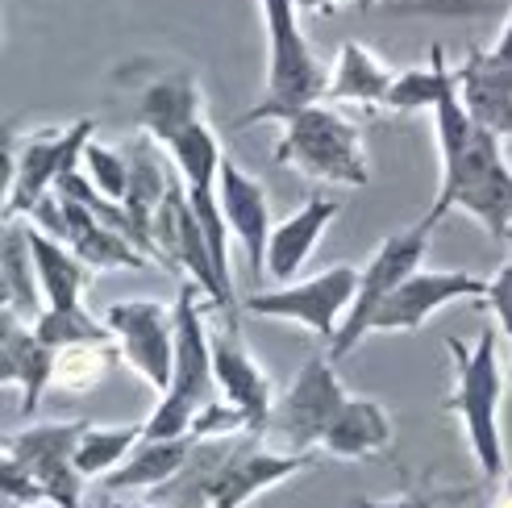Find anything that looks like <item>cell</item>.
Listing matches in <instances>:
<instances>
[{
  "label": "cell",
  "instance_id": "9c48e42d",
  "mask_svg": "<svg viewBox=\"0 0 512 508\" xmlns=\"http://www.w3.org/2000/svg\"><path fill=\"white\" fill-rule=\"evenodd\" d=\"M105 325L121 346V359L159 396L175 379V309L163 300H117L105 309Z\"/></svg>",
  "mask_w": 512,
  "mask_h": 508
},
{
  "label": "cell",
  "instance_id": "1f68e13d",
  "mask_svg": "<svg viewBox=\"0 0 512 508\" xmlns=\"http://www.w3.org/2000/svg\"><path fill=\"white\" fill-rule=\"evenodd\" d=\"M0 492H5V500H17V504H25V508L50 504V500H46V488H42L25 467H17L13 459H5V467H0Z\"/></svg>",
  "mask_w": 512,
  "mask_h": 508
},
{
  "label": "cell",
  "instance_id": "3957f363",
  "mask_svg": "<svg viewBox=\"0 0 512 508\" xmlns=\"http://www.w3.org/2000/svg\"><path fill=\"white\" fill-rule=\"evenodd\" d=\"M446 350L454 359V392L446 400V409L463 421L475 467L488 479H500L504 475V442H500L504 371H500V354H496V334L483 329L475 346L450 338Z\"/></svg>",
  "mask_w": 512,
  "mask_h": 508
},
{
  "label": "cell",
  "instance_id": "cb8c5ba5",
  "mask_svg": "<svg viewBox=\"0 0 512 508\" xmlns=\"http://www.w3.org/2000/svg\"><path fill=\"white\" fill-rule=\"evenodd\" d=\"M192 459V442L188 438H171V442H150L142 438L134 446V454L125 459L109 479L105 488L109 492H134V488H159V484H171L175 475H184Z\"/></svg>",
  "mask_w": 512,
  "mask_h": 508
},
{
  "label": "cell",
  "instance_id": "60d3db41",
  "mask_svg": "<svg viewBox=\"0 0 512 508\" xmlns=\"http://www.w3.org/2000/svg\"><path fill=\"white\" fill-rule=\"evenodd\" d=\"M109 508H125V504H109Z\"/></svg>",
  "mask_w": 512,
  "mask_h": 508
},
{
  "label": "cell",
  "instance_id": "6da1fadb",
  "mask_svg": "<svg viewBox=\"0 0 512 508\" xmlns=\"http://www.w3.org/2000/svg\"><path fill=\"white\" fill-rule=\"evenodd\" d=\"M263 21H267V88L254 100V109L238 117V130L259 121H279L296 117L300 109L325 100L329 75L321 59L313 55L309 38L300 30V5L296 0H259Z\"/></svg>",
  "mask_w": 512,
  "mask_h": 508
},
{
  "label": "cell",
  "instance_id": "74e56055",
  "mask_svg": "<svg viewBox=\"0 0 512 508\" xmlns=\"http://www.w3.org/2000/svg\"><path fill=\"white\" fill-rule=\"evenodd\" d=\"M375 5H379V0H358V9H363V13H371Z\"/></svg>",
  "mask_w": 512,
  "mask_h": 508
},
{
  "label": "cell",
  "instance_id": "ab89813d",
  "mask_svg": "<svg viewBox=\"0 0 512 508\" xmlns=\"http://www.w3.org/2000/svg\"><path fill=\"white\" fill-rule=\"evenodd\" d=\"M125 508H155V504H125Z\"/></svg>",
  "mask_w": 512,
  "mask_h": 508
},
{
  "label": "cell",
  "instance_id": "d6986e66",
  "mask_svg": "<svg viewBox=\"0 0 512 508\" xmlns=\"http://www.w3.org/2000/svg\"><path fill=\"white\" fill-rule=\"evenodd\" d=\"M59 200H63V217H67L63 242L80 254L92 271H117V267H146V263H155L146 250H138L121 230H113V225L100 221L88 205H80V200H67V196H59Z\"/></svg>",
  "mask_w": 512,
  "mask_h": 508
},
{
  "label": "cell",
  "instance_id": "d590c367",
  "mask_svg": "<svg viewBox=\"0 0 512 508\" xmlns=\"http://www.w3.org/2000/svg\"><path fill=\"white\" fill-rule=\"evenodd\" d=\"M296 5H300V9H309V13H334L342 0H296Z\"/></svg>",
  "mask_w": 512,
  "mask_h": 508
},
{
  "label": "cell",
  "instance_id": "b9f144b4",
  "mask_svg": "<svg viewBox=\"0 0 512 508\" xmlns=\"http://www.w3.org/2000/svg\"><path fill=\"white\" fill-rule=\"evenodd\" d=\"M508 242H512V230H508Z\"/></svg>",
  "mask_w": 512,
  "mask_h": 508
},
{
  "label": "cell",
  "instance_id": "9a60e30c",
  "mask_svg": "<svg viewBox=\"0 0 512 508\" xmlns=\"http://www.w3.org/2000/svg\"><path fill=\"white\" fill-rule=\"evenodd\" d=\"M55 363H59V350L46 346L34 325L0 309V384L5 388H21V417H34L42 396L55 384Z\"/></svg>",
  "mask_w": 512,
  "mask_h": 508
},
{
  "label": "cell",
  "instance_id": "e575fe53",
  "mask_svg": "<svg viewBox=\"0 0 512 508\" xmlns=\"http://www.w3.org/2000/svg\"><path fill=\"white\" fill-rule=\"evenodd\" d=\"M496 55L504 59V63H512V13H508V21H504V30H500V38H496Z\"/></svg>",
  "mask_w": 512,
  "mask_h": 508
},
{
  "label": "cell",
  "instance_id": "d6a6232c",
  "mask_svg": "<svg viewBox=\"0 0 512 508\" xmlns=\"http://www.w3.org/2000/svg\"><path fill=\"white\" fill-rule=\"evenodd\" d=\"M463 492H433V488H408L396 500H371V496H350V508H442L446 500H458Z\"/></svg>",
  "mask_w": 512,
  "mask_h": 508
},
{
  "label": "cell",
  "instance_id": "d4e9b609",
  "mask_svg": "<svg viewBox=\"0 0 512 508\" xmlns=\"http://www.w3.org/2000/svg\"><path fill=\"white\" fill-rule=\"evenodd\" d=\"M450 80H454V71L446 63V50L433 46L425 67L396 71L392 92H388V100H383V109H392V113H425L429 109L433 113V109H438V100H442V92L450 88Z\"/></svg>",
  "mask_w": 512,
  "mask_h": 508
},
{
  "label": "cell",
  "instance_id": "52a82bcc",
  "mask_svg": "<svg viewBox=\"0 0 512 508\" xmlns=\"http://www.w3.org/2000/svg\"><path fill=\"white\" fill-rule=\"evenodd\" d=\"M429 234H433V221L421 217L417 225H408V230L383 238L379 250L371 254V263L363 267V279H358V296L350 304V313L338 329V338L329 342V359H346V354L371 334V321L375 313L383 309V300H388L408 275L421 271L425 263V250H429Z\"/></svg>",
  "mask_w": 512,
  "mask_h": 508
},
{
  "label": "cell",
  "instance_id": "603a6c76",
  "mask_svg": "<svg viewBox=\"0 0 512 508\" xmlns=\"http://www.w3.org/2000/svg\"><path fill=\"white\" fill-rule=\"evenodd\" d=\"M30 246H34V263H38V284L46 296V309H80V296L88 288V263L75 254L67 242L42 234L30 221Z\"/></svg>",
  "mask_w": 512,
  "mask_h": 508
},
{
  "label": "cell",
  "instance_id": "7402d4cb",
  "mask_svg": "<svg viewBox=\"0 0 512 508\" xmlns=\"http://www.w3.org/2000/svg\"><path fill=\"white\" fill-rule=\"evenodd\" d=\"M396 75L383 67L363 42H342L334 71H329L325 100L329 105H363V109H383V100L392 92Z\"/></svg>",
  "mask_w": 512,
  "mask_h": 508
},
{
  "label": "cell",
  "instance_id": "277c9868",
  "mask_svg": "<svg viewBox=\"0 0 512 508\" xmlns=\"http://www.w3.org/2000/svg\"><path fill=\"white\" fill-rule=\"evenodd\" d=\"M275 163L296 167L300 175L325 180V184H346V188L371 184L363 134L329 100H317V105L300 109L296 117L284 121V134L275 142Z\"/></svg>",
  "mask_w": 512,
  "mask_h": 508
},
{
  "label": "cell",
  "instance_id": "8fae6325",
  "mask_svg": "<svg viewBox=\"0 0 512 508\" xmlns=\"http://www.w3.org/2000/svg\"><path fill=\"white\" fill-rule=\"evenodd\" d=\"M317 454H292V450H275V446H246V450H225L221 467L209 475L200 500L204 508H246L254 496H263L279 488L284 479L296 471L313 467Z\"/></svg>",
  "mask_w": 512,
  "mask_h": 508
},
{
  "label": "cell",
  "instance_id": "ffe728a7",
  "mask_svg": "<svg viewBox=\"0 0 512 508\" xmlns=\"http://www.w3.org/2000/svg\"><path fill=\"white\" fill-rule=\"evenodd\" d=\"M0 309H9L34 325L46 309V296L38 284V263L30 246V221H5V242H0Z\"/></svg>",
  "mask_w": 512,
  "mask_h": 508
},
{
  "label": "cell",
  "instance_id": "44dd1931",
  "mask_svg": "<svg viewBox=\"0 0 512 508\" xmlns=\"http://www.w3.org/2000/svg\"><path fill=\"white\" fill-rule=\"evenodd\" d=\"M392 438H396V429H392L388 409L371 396H350L342 404V413L334 417V425H329L321 450L329 459H371V454L388 450Z\"/></svg>",
  "mask_w": 512,
  "mask_h": 508
},
{
  "label": "cell",
  "instance_id": "e0dca14e",
  "mask_svg": "<svg viewBox=\"0 0 512 508\" xmlns=\"http://www.w3.org/2000/svg\"><path fill=\"white\" fill-rule=\"evenodd\" d=\"M454 75L475 125L500 138H512V63H504L496 50L471 46L467 59L454 67Z\"/></svg>",
  "mask_w": 512,
  "mask_h": 508
},
{
  "label": "cell",
  "instance_id": "f35d334b",
  "mask_svg": "<svg viewBox=\"0 0 512 508\" xmlns=\"http://www.w3.org/2000/svg\"><path fill=\"white\" fill-rule=\"evenodd\" d=\"M5 508H25V504H17V500H5Z\"/></svg>",
  "mask_w": 512,
  "mask_h": 508
},
{
  "label": "cell",
  "instance_id": "4fadbf2b",
  "mask_svg": "<svg viewBox=\"0 0 512 508\" xmlns=\"http://www.w3.org/2000/svg\"><path fill=\"white\" fill-rule=\"evenodd\" d=\"M213 379H217V392L221 400L238 404V409L250 417L254 434L263 438L267 429V417L275 409L271 400V379L267 371L254 363V354L242 338V321H238V309L234 313H221V329H213Z\"/></svg>",
  "mask_w": 512,
  "mask_h": 508
},
{
  "label": "cell",
  "instance_id": "ac0fdd59",
  "mask_svg": "<svg viewBox=\"0 0 512 508\" xmlns=\"http://www.w3.org/2000/svg\"><path fill=\"white\" fill-rule=\"evenodd\" d=\"M338 213H342L338 200L313 192L288 221L275 225V230H271V246H267V275L275 279V284H292V279L304 271V263L313 259L321 234L334 225Z\"/></svg>",
  "mask_w": 512,
  "mask_h": 508
},
{
  "label": "cell",
  "instance_id": "5bb4252c",
  "mask_svg": "<svg viewBox=\"0 0 512 508\" xmlns=\"http://www.w3.org/2000/svg\"><path fill=\"white\" fill-rule=\"evenodd\" d=\"M204 117V96H200V80L196 71L175 67V71H159L138 88L134 96V121L138 130L159 142L163 150Z\"/></svg>",
  "mask_w": 512,
  "mask_h": 508
},
{
  "label": "cell",
  "instance_id": "f546056e",
  "mask_svg": "<svg viewBox=\"0 0 512 508\" xmlns=\"http://www.w3.org/2000/svg\"><path fill=\"white\" fill-rule=\"evenodd\" d=\"M84 175L100 196L125 205V196H130V155H121V150H113L105 142H88L84 146Z\"/></svg>",
  "mask_w": 512,
  "mask_h": 508
},
{
  "label": "cell",
  "instance_id": "484cf974",
  "mask_svg": "<svg viewBox=\"0 0 512 508\" xmlns=\"http://www.w3.org/2000/svg\"><path fill=\"white\" fill-rule=\"evenodd\" d=\"M142 438H146V421H130V425H88L80 446H75V467H80L84 479L113 475L134 454V446Z\"/></svg>",
  "mask_w": 512,
  "mask_h": 508
},
{
  "label": "cell",
  "instance_id": "ba28073f",
  "mask_svg": "<svg viewBox=\"0 0 512 508\" xmlns=\"http://www.w3.org/2000/svg\"><path fill=\"white\" fill-rule=\"evenodd\" d=\"M358 279L363 271L338 263V267H325L309 279H292V284H279V288H263L246 300V309L254 317H271V321H296L304 329H313L317 338L334 342L338 329L350 313V304L358 296Z\"/></svg>",
  "mask_w": 512,
  "mask_h": 508
},
{
  "label": "cell",
  "instance_id": "5b68a950",
  "mask_svg": "<svg viewBox=\"0 0 512 508\" xmlns=\"http://www.w3.org/2000/svg\"><path fill=\"white\" fill-rule=\"evenodd\" d=\"M96 134L92 117H75L71 125H46L21 142L5 134V221L30 217L55 192L59 175L84 167V146Z\"/></svg>",
  "mask_w": 512,
  "mask_h": 508
},
{
  "label": "cell",
  "instance_id": "7c38bea8",
  "mask_svg": "<svg viewBox=\"0 0 512 508\" xmlns=\"http://www.w3.org/2000/svg\"><path fill=\"white\" fill-rule=\"evenodd\" d=\"M488 296V279L471 271H413L404 284L383 300V309L371 321V334H413L438 309L454 300H483Z\"/></svg>",
  "mask_w": 512,
  "mask_h": 508
},
{
  "label": "cell",
  "instance_id": "7a4b0ae2",
  "mask_svg": "<svg viewBox=\"0 0 512 508\" xmlns=\"http://www.w3.org/2000/svg\"><path fill=\"white\" fill-rule=\"evenodd\" d=\"M454 209L475 217L496 242H508V230H512V167L504 159V138L483 130V125H475V134L463 146V155L442 163V188H438V200H433V209L425 217L438 225Z\"/></svg>",
  "mask_w": 512,
  "mask_h": 508
},
{
  "label": "cell",
  "instance_id": "f1b7e54d",
  "mask_svg": "<svg viewBox=\"0 0 512 508\" xmlns=\"http://www.w3.org/2000/svg\"><path fill=\"white\" fill-rule=\"evenodd\" d=\"M34 334L55 350L84 346V342H117L113 329L105 321H96L92 313H84V309H42L34 317Z\"/></svg>",
  "mask_w": 512,
  "mask_h": 508
},
{
  "label": "cell",
  "instance_id": "4dcf8cb0",
  "mask_svg": "<svg viewBox=\"0 0 512 508\" xmlns=\"http://www.w3.org/2000/svg\"><path fill=\"white\" fill-rule=\"evenodd\" d=\"M229 434H250L254 438V425H250V417L238 409V404L209 400L192 417V442H225Z\"/></svg>",
  "mask_w": 512,
  "mask_h": 508
},
{
  "label": "cell",
  "instance_id": "4316f807",
  "mask_svg": "<svg viewBox=\"0 0 512 508\" xmlns=\"http://www.w3.org/2000/svg\"><path fill=\"white\" fill-rule=\"evenodd\" d=\"M117 363H125L117 342H84V346H67V350H59L55 384H50V388H59V392H67V396H84V392H92V388L105 384Z\"/></svg>",
  "mask_w": 512,
  "mask_h": 508
},
{
  "label": "cell",
  "instance_id": "8992f818",
  "mask_svg": "<svg viewBox=\"0 0 512 508\" xmlns=\"http://www.w3.org/2000/svg\"><path fill=\"white\" fill-rule=\"evenodd\" d=\"M346 400H350V392L342 388L334 359H329V354H313V359L296 371L292 388L275 400L267 429H263V442H271L275 450L309 454L313 446L325 442L329 425H334Z\"/></svg>",
  "mask_w": 512,
  "mask_h": 508
},
{
  "label": "cell",
  "instance_id": "8d00e7d4",
  "mask_svg": "<svg viewBox=\"0 0 512 508\" xmlns=\"http://www.w3.org/2000/svg\"><path fill=\"white\" fill-rule=\"evenodd\" d=\"M492 508H512V475L500 484V492H496V500H492Z\"/></svg>",
  "mask_w": 512,
  "mask_h": 508
},
{
  "label": "cell",
  "instance_id": "836d02e7",
  "mask_svg": "<svg viewBox=\"0 0 512 508\" xmlns=\"http://www.w3.org/2000/svg\"><path fill=\"white\" fill-rule=\"evenodd\" d=\"M488 309L496 313V321H500V334H508L512 338V259L488 279Z\"/></svg>",
  "mask_w": 512,
  "mask_h": 508
},
{
  "label": "cell",
  "instance_id": "30bf717a",
  "mask_svg": "<svg viewBox=\"0 0 512 508\" xmlns=\"http://www.w3.org/2000/svg\"><path fill=\"white\" fill-rule=\"evenodd\" d=\"M92 421H50V425H30L21 434L5 438V459L30 471L46 488V500L55 508H80L88 479L75 467V446H80L84 429Z\"/></svg>",
  "mask_w": 512,
  "mask_h": 508
},
{
  "label": "cell",
  "instance_id": "2e32d148",
  "mask_svg": "<svg viewBox=\"0 0 512 508\" xmlns=\"http://www.w3.org/2000/svg\"><path fill=\"white\" fill-rule=\"evenodd\" d=\"M217 196L229 221V234L246 250V263L254 275H267V246H271V205H267V188L246 175L234 159L221 163L217 175Z\"/></svg>",
  "mask_w": 512,
  "mask_h": 508
},
{
  "label": "cell",
  "instance_id": "83f0119b",
  "mask_svg": "<svg viewBox=\"0 0 512 508\" xmlns=\"http://www.w3.org/2000/svg\"><path fill=\"white\" fill-rule=\"evenodd\" d=\"M167 155L179 171V180H184L188 188H209L217 184V175H221V163H225V150H221V138L209 121H196L188 125L184 134H179L171 146H167Z\"/></svg>",
  "mask_w": 512,
  "mask_h": 508
}]
</instances>
